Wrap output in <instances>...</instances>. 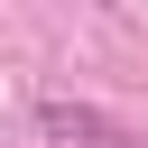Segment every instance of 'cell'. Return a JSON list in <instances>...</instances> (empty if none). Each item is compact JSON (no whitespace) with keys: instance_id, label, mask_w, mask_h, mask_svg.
<instances>
[{"instance_id":"6da1fadb","label":"cell","mask_w":148,"mask_h":148,"mask_svg":"<svg viewBox=\"0 0 148 148\" xmlns=\"http://www.w3.org/2000/svg\"><path fill=\"white\" fill-rule=\"evenodd\" d=\"M37 139H56V148H111V120L83 111V102H37Z\"/></svg>"}]
</instances>
